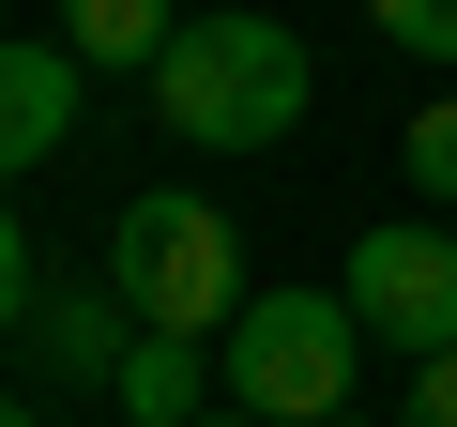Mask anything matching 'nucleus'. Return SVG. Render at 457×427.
Returning a JSON list of instances; mask_svg holds the SVG:
<instances>
[{"label":"nucleus","instance_id":"f257e3e1","mask_svg":"<svg viewBox=\"0 0 457 427\" xmlns=\"http://www.w3.org/2000/svg\"><path fill=\"white\" fill-rule=\"evenodd\" d=\"M153 107L198 153H275L305 122V31L290 16H183L168 62H153Z\"/></svg>","mask_w":457,"mask_h":427},{"label":"nucleus","instance_id":"f03ea898","mask_svg":"<svg viewBox=\"0 0 457 427\" xmlns=\"http://www.w3.org/2000/svg\"><path fill=\"white\" fill-rule=\"evenodd\" d=\"M351 351H366L351 290H245V321L213 336L228 397H245L260 427H320V412H351Z\"/></svg>","mask_w":457,"mask_h":427},{"label":"nucleus","instance_id":"7ed1b4c3","mask_svg":"<svg viewBox=\"0 0 457 427\" xmlns=\"http://www.w3.org/2000/svg\"><path fill=\"white\" fill-rule=\"evenodd\" d=\"M107 290H122L153 336H228V321H245V245H228L213 198H122Z\"/></svg>","mask_w":457,"mask_h":427},{"label":"nucleus","instance_id":"20e7f679","mask_svg":"<svg viewBox=\"0 0 457 427\" xmlns=\"http://www.w3.org/2000/svg\"><path fill=\"white\" fill-rule=\"evenodd\" d=\"M351 321H366V351H457V230H427V214H396V230H366L351 245Z\"/></svg>","mask_w":457,"mask_h":427},{"label":"nucleus","instance_id":"39448f33","mask_svg":"<svg viewBox=\"0 0 457 427\" xmlns=\"http://www.w3.org/2000/svg\"><path fill=\"white\" fill-rule=\"evenodd\" d=\"M77 138V46H0V168H46Z\"/></svg>","mask_w":457,"mask_h":427},{"label":"nucleus","instance_id":"423d86ee","mask_svg":"<svg viewBox=\"0 0 457 427\" xmlns=\"http://www.w3.org/2000/svg\"><path fill=\"white\" fill-rule=\"evenodd\" d=\"M198 351H213V336H153V321H137V351H122V412H137V427H198V381H213Z\"/></svg>","mask_w":457,"mask_h":427},{"label":"nucleus","instance_id":"0eeeda50","mask_svg":"<svg viewBox=\"0 0 457 427\" xmlns=\"http://www.w3.org/2000/svg\"><path fill=\"white\" fill-rule=\"evenodd\" d=\"M168 31H183L168 0H62V46H77V62H137V77H153Z\"/></svg>","mask_w":457,"mask_h":427},{"label":"nucleus","instance_id":"6e6552de","mask_svg":"<svg viewBox=\"0 0 457 427\" xmlns=\"http://www.w3.org/2000/svg\"><path fill=\"white\" fill-rule=\"evenodd\" d=\"M31 321H46V351H62V366H92V381H122V351H137V336H122V321H137L122 290H77V306H31Z\"/></svg>","mask_w":457,"mask_h":427},{"label":"nucleus","instance_id":"1a4fd4ad","mask_svg":"<svg viewBox=\"0 0 457 427\" xmlns=\"http://www.w3.org/2000/svg\"><path fill=\"white\" fill-rule=\"evenodd\" d=\"M366 31H381V46H411V62H442V77H457V0H366Z\"/></svg>","mask_w":457,"mask_h":427},{"label":"nucleus","instance_id":"9d476101","mask_svg":"<svg viewBox=\"0 0 457 427\" xmlns=\"http://www.w3.org/2000/svg\"><path fill=\"white\" fill-rule=\"evenodd\" d=\"M411 183H427V198H457V92H442V107H411Z\"/></svg>","mask_w":457,"mask_h":427},{"label":"nucleus","instance_id":"9b49d317","mask_svg":"<svg viewBox=\"0 0 457 427\" xmlns=\"http://www.w3.org/2000/svg\"><path fill=\"white\" fill-rule=\"evenodd\" d=\"M396 427H457V351H427V366H411V412H396Z\"/></svg>","mask_w":457,"mask_h":427},{"label":"nucleus","instance_id":"f8f14e48","mask_svg":"<svg viewBox=\"0 0 457 427\" xmlns=\"http://www.w3.org/2000/svg\"><path fill=\"white\" fill-rule=\"evenodd\" d=\"M31 321V245H16V214H0V336Z\"/></svg>","mask_w":457,"mask_h":427},{"label":"nucleus","instance_id":"ddd939ff","mask_svg":"<svg viewBox=\"0 0 457 427\" xmlns=\"http://www.w3.org/2000/svg\"><path fill=\"white\" fill-rule=\"evenodd\" d=\"M198 427H260V412H245V397H228V412H198Z\"/></svg>","mask_w":457,"mask_h":427},{"label":"nucleus","instance_id":"4468645a","mask_svg":"<svg viewBox=\"0 0 457 427\" xmlns=\"http://www.w3.org/2000/svg\"><path fill=\"white\" fill-rule=\"evenodd\" d=\"M0 427H31V412H16V397H0Z\"/></svg>","mask_w":457,"mask_h":427},{"label":"nucleus","instance_id":"2eb2a0df","mask_svg":"<svg viewBox=\"0 0 457 427\" xmlns=\"http://www.w3.org/2000/svg\"><path fill=\"white\" fill-rule=\"evenodd\" d=\"M320 427H366V412H320Z\"/></svg>","mask_w":457,"mask_h":427}]
</instances>
